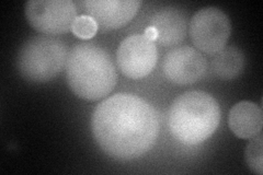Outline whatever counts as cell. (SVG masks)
Returning a JSON list of instances; mask_svg holds the SVG:
<instances>
[{
	"mask_svg": "<svg viewBox=\"0 0 263 175\" xmlns=\"http://www.w3.org/2000/svg\"><path fill=\"white\" fill-rule=\"evenodd\" d=\"M228 125L233 134L238 138L250 139L262 130V108L250 101L235 104L228 115Z\"/></svg>",
	"mask_w": 263,
	"mask_h": 175,
	"instance_id": "8fae6325",
	"label": "cell"
},
{
	"mask_svg": "<svg viewBox=\"0 0 263 175\" xmlns=\"http://www.w3.org/2000/svg\"><path fill=\"white\" fill-rule=\"evenodd\" d=\"M245 66V56L235 46L224 47L215 54L213 60V71L220 80H234L241 73Z\"/></svg>",
	"mask_w": 263,
	"mask_h": 175,
	"instance_id": "7c38bea8",
	"label": "cell"
},
{
	"mask_svg": "<svg viewBox=\"0 0 263 175\" xmlns=\"http://www.w3.org/2000/svg\"><path fill=\"white\" fill-rule=\"evenodd\" d=\"M81 10L102 30H117L133 20L142 6L141 0H84L78 3Z\"/></svg>",
	"mask_w": 263,
	"mask_h": 175,
	"instance_id": "9c48e42d",
	"label": "cell"
},
{
	"mask_svg": "<svg viewBox=\"0 0 263 175\" xmlns=\"http://www.w3.org/2000/svg\"><path fill=\"white\" fill-rule=\"evenodd\" d=\"M232 24L228 15L215 7L196 11L189 26L191 41L197 51L215 55L223 49L230 36Z\"/></svg>",
	"mask_w": 263,
	"mask_h": 175,
	"instance_id": "5b68a950",
	"label": "cell"
},
{
	"mask_svg": "<svg viewBox=\"0 0 263 175\" xmlns=\"http://www.w3.org/2000/svg\"><path fill=\"white\" fill-rule=\"evenodd\" d=\"M149 27L157 32L156 43L162 46H174L185 38L187 21L185 14L180 9L167 7L153 15Z\"/></svg>",
	"mask_w": 263,
	"mask_h": 175,
	"instance_id": "30bf717a",
	"label": "cell"
},
{
	"mask_svg": "<svg viewBox=\"0 0 263 175\" xmlns=\"http://www.w3.org/2000/svg\"><path fill=\"white\" fill-rule=\"evenodd\" d=\"M208 70V62L200 51L180 46L164 55L162 71L168 81L177 86H189L201 80Z\"/></svg>",
	"mask_w": 263,
	"mask_h": 175,
	"instance_id": "ba28073f",
	"label": "cell"
},
{
	"mask_svg": "<svg viewBox=\"0 0 263 175\" xmlns=\"http://www.w3.org/2000/svg\"><path fill=\"white\" fill-rule=\"evenodd\" d=\"M24 11L31 27L48 36L71 31L77 18V6L71 0H30Z\"/></svg>",
	"mask_w": 263,
	"mask_h": 175,
	"instance_id": "8992f818",
	"label": "cell"
},
{
	"mask_svg": "<svg viewBox=\"0 0 263 175\" xmlns=\"http://www.w3.org/2000/svg\"><path fill=\"white\" fill-rule=\"evenodd\" d=\"M220 122V107L211 94L187 91L172 102L168 113L171 135L179 143L195 146L208 140Z\"/></svg>",
	"mask_w": 263,
	"mask_h": 175,
	"instance_id": "3957f363",
	"label": "cell"
},
{
	"mask_svg": "<svg viewBox=\"0 0 263 175\" xmlns=\"http://www.w3.org/2000/svg\"><path fill=\"white\" fill-rule=\"evenodd\" d=\"M99 29L98 23L90 15L81 14L75 19L71 27V32L81 40L92 38Z\"/></svg>",
	"mask_w": 263,
	"mask_h": 175,
	"instance_id": "5bb4252c",
	"label": "cell"
},
{
	"mask_svg": "<svg viewBox=\"0 0 263 175\" xmlns=\"http://www.w3.org/2000/svg\"><path fill=\"white\" fill-rule=\"evenodd\" d=\"M248 146L246 148V161L251 172L258 175L263 174V136L261 132L257 136L250 138Z\"/></svg>",
	"mask_w": 263,
	"mask_h": 175,
	"instance_id": "4fadbf2b",
	"label": "cell"
},
{
	"mask_svg": "<svg viewBox=\"0 0 263 175\" xmlns=\"http://www.w3.org/2000/svg\"><path fill=\"white\" fill-rule=\"evenodd\" d=\"M158 61L156 43L145 34H133L121 42L117 51L120 70L130 79H142L149 74Z\"/></svg>",
	"mask_w": 263,
	"mask_h": 175,
	"instance_id": "52a82bcc",
	"label": "cell"
},
{
	"mask_svg": "<svg viewBox=\"0 0 263 175\" xmlns=\"http://www.w3.org/2000/svg\"><path fill=\"white\" fill-rule=\"evenodd\" d=\"M91 130L105 154L117 161H132L147 153L156 144L158 114L144 99L118 93L97 105Z\"/></svg>",
	"mask_w": 263,
	"mask_h": 175,
	"instance_id": "6da1fadb",
	"label": "cell"
},
{
	"mask_svg": "<svg viewBox=\"0 0 263 175\" xmlns=\"http://www.w3.org/2000/svg\"><path fill=\"white\" fill-rule=\"evenodd\" d=\"M68 46L59 37L40 35L28 40L16 57L21 76L34 83H43L59 76L66 67Z\"/></svg>",
	"mask_w": 263,
	"mask_h": 175,
	"instance_id": "277c9868",
	"label": "cell"
},
{
	"mask_svg": "<svg viewBox=\"0 0 263 175\" xmlns=\"http://www.w3.org/2000/svg\"><path fill=\"white\" fill-rule=\"evenodd\" d=\"M65 68L70 90L82 100L103 99L117 86L118 73L110 54L95 43L73 46Z\"/></svg>",
	"mask_w": 263,
	"mask_h": 175,
	"instance_id": "7a4b0ae2",
	"label": "cell"
}]
</instances>
